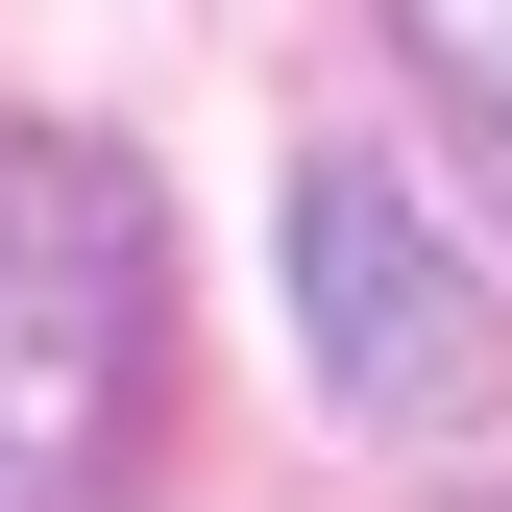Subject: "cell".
<instances>
[{"instance_id":"obj_1","label":"cell","mask_w":512,"mask_h":512,"mask_svg":"<svg viewBox=\"0 0 512 512\" xmlns=\"http://www.w3.org/2000/svg\"><path fill=\"white\" fill-rule=\"evenodd\" d=\"M171 244L98 122H0V512H147Z\"/></svg>"},{"instance_id":"obj_2","label":"cell","mask_w":512,"mask_h":512,"mask_svg":"<svg viewBox=\"0 0 512 512\" xmlns=\"http://www.w3.org/2000/svg\"><path fill=\"white\" fill-rule=\"evenodd\" d=\"M293 317H317V391L391 415V439H488L512 415V293L391 171H293Z\"/></svg>"},{"instance_id":"obj_3","label":"cell","mask_w":512,"mask_h":512,"mask_svg":"<svg viewBox=\"0 0 512 512\" xmlns=\"http://www.w3.org/2000/svg\"><path fill=\"white\" fill-rule=\"evenodd\" d=\"M391 49H415V98L464 122V171L512 196V0H391Z\"/></svg>"}]
</instances>
